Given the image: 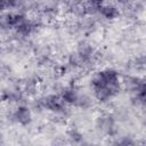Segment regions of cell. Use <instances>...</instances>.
I'll return each instance as SVG.
<instances>
[{
    "instance_id": "cell-1",
    "label": "cell",
    "mask_w": 146,
    "mask_h": 146,
    "mask_svg": "<svg viewBox=\"0 0 146 146\" xmlns=\"http://www.w3.org/2000/svg\"><path fill=\"white\" fill-rule=\"evenodd\" d=\"M88 90L96 104L107 106L123 90V75L113 66H104L92 72L88 80Z\"/></svg>"
},
{
    "instance_id": "cell-2",
    "label": "cell",
    "mask_w": 146,
    "mask_h": 146,
    "mask_svg": "<svg viewBox=\"0 0 146 146\" xmlns=\"http://www.w3.org/2000/svg\"><path fill=\"white\" fill-rule=\"evenodd\" d=\"M99 62V52L96 46L88 39H80L75 43V48L67 56L64 65L65 71L75 72L79 70L92 68Z\"/></svg>"
},
{
    "instance_id": "cell-3",
    "label": "cell",
    "mask_w": 146,
    "mask_h": 146,
    "mask_svg": "<svg viewBox=\"0 0 146 146\" xmlns=\"http://www.w3.org/2000/svg\"><path fill=\"white\" fill-rule=\"evenodd\" d=\"M57 92L63 102L71 108L74 107L80 111H89L96 105V102L89 90H84L75 83L63 84L59 87Z\"/></svg>"
},
{
    "instance_id": "cell-4",
    "label": "cell",
    "mask_w": 146,
    "mask_h": 146,
    "mask_svg": "<svg viewBox=\"0 0 146 146\" xmlns=\"http://www.w3.org/2000/svg\"><path fill=\"white\" fill-rule=\"evenodd\" d=\"M34 111H42L58 119H67L71 115V107L67 106L58 92H47L38 96L31 105Z\"/></svg>"
},
{
    "instance_id": "cell-5",
    "label": "cell",
    "mask_w": 146,
    "mask_h": 146,
    "mask_svg": "<svg viewBox=\"0 0 146 146\" xmlns=\"http://www.w3.org/2000/svg\"><path fill=\"white\" fill-rule=\"evenodd\" d=\"M123 90L131 104L146 113V75L132 73L123 75Z\"/></svg>"
},
{
    "instance_id": "cell-6",
    "label": "cell",
    "mask_w": 146,
    "mask_h": 146,
    "mask_svg": "<svg viewBox=\"0 0 146 146\" xmlns=\"http://www.w3.org/2000/svg\"><path fill=\"white\" fill-rule=\"evenodd\" d=\"M94 129L99 136L111 139L120 133V121L116 114L112 112H102L94 119Z\"/></svg>"
},
{
    "instance_id": "cell-7",
    "label": "cell",
    "mask_w": 146,
    "mask_h": 146,
    "mask_svg": "<svg viewBox=\"0 0 146 146\" xmlns=\"http://www.w3.org/2000/svg\"><path fill=\"white\" fill-rule=\"evenodd\" d=\"M41 26L42 19L39 16H29L10 35L17 43L27 42L40 32Z\"/></svg>"
},
{
    "instance_id": "cell-8",
    "label": "cell",
    "mask_w": 146,
    "mask_h": 146,
    "mask_svg": "<svg viewBox=\"0 0 146 146\" xmlns=\"http://www.w3.org/2000/svg\"><path fill=\"white\" fill-rule=\"evenodd\" d=\"M8 121L11 123L22 127L27 128L32 125L34 121V110L31 105L26 103H22L15 106H11V108L8 112Z\"/></svg>"
},
{
    "instance_id": "cell-9",
    "label": "cell",
    "mask_w": 146,
    "mask_h": 146,
    "mask_svg": "<svg viewBox=\"0 0 146 146\" xmlns=\"http://www.w3.org/2000/svg\"><path fill=\"white\" fill-rule=\"evenodd\" d=\"M30 14L24 10H1L0 27L2 34H11Z\"/></svg>"
},
{
    "instance_id": "cell-10",
    "label": "cell",
    "mask_w": 146,
    "mask_h": 146,
    "mask_svg": "<svg viewBox=\"0 0 146 146\" xmlns=\"http://www.w3.org/2000/svg\"><path fill=\"white\" fill-rule=\"evenodd\" d=\"M122 16L121 8L117 2H100L97 9L96 17L100 22L112 23Z\"/></svg>"
},
{
    "instance_id": "cell-11",
    "label": "cell",
    "mask_w": 146,
    "mask_h": 146,
    "mask_svg": "<svg viewBox=\"0 0 146 146\" xmlns=\"http://www.w3.org/2000/svg\"><path fill=\"white\" fill-rule=\"evenodd\" d=\"M24 96H25V90L23 89L22 86H17V84H8L7 87H3L1 92L2 102L10 106L25 103Z\"/></svg>"
},
{
    "instance_id": "cell-12",
    "label": "cell",
    "mask_w": 146,
    "mask_h": 146,
    "mask_svg": "<svg viewBox=\"0 0 146 146\" xmlns=\"http://www.w3.org/2000/svg\"><path fill=\"white\" fill-rule=\"evenodd\" d=\"M100 25V21L96 16H84L76 23V30L84 35L95 33Z\"/></svg>"
},
{
    "instance_id": "cell-13",
    "label": "cell",
    "mask_w": 146,
    "mask_h": 146,
    "mask_svg": "<svg viewBox=\"0 0 146 146\" xmlns=\"http://www.w3.org/2000/svg\"><path fill=\"white\" fill-rule=\"evenodd\" d=\"M120 8H121V11H122V16L127 17V18H130V19H136L138 18L143 10H144V6L143 3L140 2H128V1H124V2H117Z\"/></svg>"
},
{
    "instance_id": "cell-14",
    "label": "cell",
    "mask_w": 146,
    "mask_h": 146,
    "mask_svg": "<svg viewBox=\"0 0 146 146\" xmlns=\"http://www.w3.org/2000/svg\"><path fill=\"white\" fill-rule=\"evenodd\" d=\"M129 68L132 74H146V54L136 55L129 63Z\"/></svg>"
},
{
    "instance_id": "cell-15",
    "label": "cell",
    "mask_w": 146,
    "mask_h": 146,
    "mask_svg": "<svg viewBox=\"0 0 146 146\" xmlns=\"http://www.w3.org/2000/svg\"><path fill=\"white\" fill-rule=\"evenodd\" d=\"M108 146H138V141L131 133H117L111 138Z\"/></svg>"
},
{
    "instance_id": "cell-16",
    "label": "cell",
    "mask_w": 146,
    "mask_h": 146,
    "mask_svg": "<svg viewBox=\"0 0 146 146\" xmlns=\"http://www.w3.org/2000/svg\"><path fill=\"white\" fill-rule=\"evenodd\" d=\"M65 140L71 146H80L86 141V138H84V133L79 128L72 127L67 130Z\"/></svg>"
}]
</instances>
